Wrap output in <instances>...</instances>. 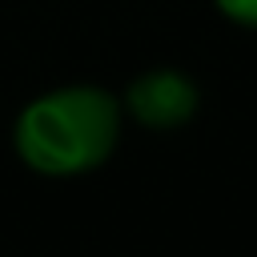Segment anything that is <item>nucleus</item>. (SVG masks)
Listing matches in <instances>:
<instances>
[{"instance_id": "3", "label": "nucleus", "mask_w": 257, "mask_h": 257, "mask_svg": "<svg viewBox=\"0 0 257 257\" xmlns=\"http://www.w3.org/2000/svg\"><path fill=\"white\" fill-rule=\"evenodd\" d=\"M217 12L237 28H257V0H213Z\"/></svg>"}, {"instance_id": "2", "label": "nucleus", "mask_w": 257, "mask_h": 257, "mask_svg": "<svg viewBox=\"0 0 257 257\" xmlns=\"http://www.w3.org/2000/svg\"><path fill=\"white\" fill-rule=\"evenodd\" d=\"M120 108H124V120L149 133H173L201 112V88L185 68L161 64L128 80V88L120 92Z\"/></svg>"}, {"instance_id": "1", "label": "nucleus", "mask_w": 257, "mask_h": 257, "mask_svg": "<svg viewBox=\"0 0 257 257\" xmlns=\"http://www.w3.org/2000/svg\"><path fill=\"white\" fill-rule=\"evenodd\" d=\"M124 108L120 96L104 84H56L36 92L12 120V149L24 169L72 181L96 173L120 145Z\"/></svg>"}]
</instances>
